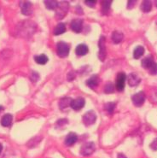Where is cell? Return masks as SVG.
I'll return each instance as SVG.
<instances>
[{
	"mask_svg": "<svg viewBox=\"0 0 157 158\" xmlns=\"http://www.w3.org/2000/svg\"><path fill=\"white\" fill-rule=\"evenodd\" d=\"M36 31V24L31 21H24L16 26V34L21 38H30Z\"/></svg>",
	"mask_w": 157,
	"mask_h": 158,
	"instance_id": "1",
	"label": "cell"
},
{
	"mask_svg": "<svg viewBox=\"0 0 157 158\" xmlns=\"http://www.w3.org/2000/svg\"><path fill=\"white\" fill-rule=\"evenodd\" d=\"M69 45L65 42H58L56 44V52L60 57H66L69 54Z\"/></svg>",
	"mask_w": 157,
	"mask_h": 158,
	"instance_id": "2",
	"label": "cell"
},
{
	"mask_svg": "<svg viewBox=\"0 0 157 158\" xmlns=\"http://www.w3.org/2000/svg\"><path fill=\"white\" fill-rule=\"evenodd\" d=\"M68 10V4L65 1L62 2H59L58 6L56 8V16L58 18V20L62 19L64 17L67 12Z\"/></svg>",
	"mask_w": 157,
	"mask_h": 158,
	"instance_id": "3",
	"label": "cell"
},
{
	"mask_svg": "<svg viewBox=\"0 0 157 158\" xmlns=\"http://www.w3.org/2000/svg\"><path fill=\"white\" fill-rule=\"evenodd\" d=\"M96 146L95 143L93 142H87V143H85L81 149V154L83 156H90L91 155L94 151H95Z\"/></svg>",
	"mask_w": 157,
	"mask_h": 158,
	"instance_id": "4",
	"label": "cell"
},
{
	"mask_svg": "<svg viewBox=\"0 0 157 158\" xmlns=\"http://www.w3.org/2000/svg\"><path fill=\"white\" fill-rule=\"evenodd\" d=\"M96 120H97V115H96L95 112L92 110H90L86 112L85 114L83 115L82 121L85 126H91L95 123Z\"/></svg>",
	"mask_w": 157,
	"mask_h": 158,
	"instance_id": "5",
	"label": "cell"
},
{
	"mask_svg": "<svg viewBox=\"0 0 157 158\" xmlns=\"http://www.w3.org/2000/svg\"><path fill=\"white\" fill-rule=\"evenodd\" d=\"M98 47H99V52H98V57L100 59V61H104L106 58V46H105V37L100 38L98 43Z\"/></svg>",
	"mask_w": 157,
	"mask_h": 158,
	"instance_id": "6",
	"label": "cell"
},
{
	"mask_svg": "<svg viewBox=\"0 0 157 158\" xmlns=\"http://www.w3.org/2000/svg\"><path fill=\"white\" fill-rule=\"evenodd\" d=\"M126 80V76L123 72L119 73L116 77V82H115V87H116L117 91L119 92H122L125 88V82Z\"/></svg>",
	"mask_w": 157,
	"mask_h": 158,
	"instance_id": "7",
	"label": "cell"
},
{
	"mask_svg": "<svg viewBox=\"0 0 157 158\" xmlns=\"http://www.w3.org/2000/svg\"><path fill=\"white\" fill-rule=\"evenodd\" d=\"M132 103H133V104L135 106H142L143 103H144V101H145V94L143 92H138V93H136V94L132 96Z\"/></svg>",
	"mask_w": 157,
	"mask_h": 158,
	"instance_id": "8",
	"label": "cell"
},
{
	"mask_svg": "<svg viewBox=\"0 0 157 158\" xmlns=\"http://www.w3.org/2000/svg\"><path fill=\"white\" fill-rule=\"evenodd\" d=\"M21 10L23 15H30L33 13V5L28 1H22L20 4Z\"/></svg>",
	"mask_w": 157,
	"mask_h": 158,
	"instance_id": "9",
	"label": "cell"
},
{
	"mask_svg": "<svg viewBox=\"0 0 157 158\" xmlns=\"http://www.w3.org/2000/svg\"><path fill=\"white\" fill-rule=\"evenodd\" d=\"M127 81L128 84L130 86L132 87H134V86H137L141 82V79L139 77L138 75L135 73H131L127 76Z\"/></svg>",
	"mask_w": 157,
	"mask_h": 158,
	"instance_id": "10",
	"label": "cell"
},
{
	"mask_svg": "<svg viewBox=\"0 0 157 158\" xmlns=\"http://www.w3.org/2000/svg\"><path fill=\"white\" fill-rule=\"evenodd\" d=\"M85 101L83 98H77L73 99L71 103V108L74 110H81V109L85 106Z\"/></svg>",
	"mask_w": 157,
	"mask_h": 158,
	"instance_id": "11",
	"label": "cell"
},
{
	"mask_svg": "<svg viewBox=\"0 0 157 158\" xmlns=\"http://www.w3.org/2000/svg\"><path fill=\"white\" fill-rule=\"evenodd\" d=\"M82 27H83V21L81 19H74L71 22V28L75 33H81Z\"/></svg>",
	"mask_w": 157,
	"mask_h": 158,
	"instance_id": "12",
	"label": "cell"
},
{
	"mask_svg": "<svg viewBox=\"0 0 157 158\" xmlns=\"http://www.w3.org/2000/svg\"><path fill=\"white\" fill-rule=\"evenodd\" d=\"M77 139H78V136H77L76 133L69 132L67 135L66 139H65V144L68 145V146H71V145H73V143L76 142Z\"/></svg>",
	"mask_w": 157,
	"mask_h": 158,
	"instance_id": "13",
	"label": "cell"
},
{
	"mask_svg": "<svg viewBox=\"0 0 157 158\" xmlns=\"http://www.w3.org/2000/svg\"><path fill=\"white\" fill-rule=\"evenodd\" d=\"M88 47L86 44H79L78 46L75 49V53L76 55L80 56H85L88 53Z\"/></svg>",
	"mask_w": 157,
	"mask_h": 158,
	"instance_id": "14",
	"label": "cell"
},
{
	"mask_svg": "<svg viewBox=\"0 0 157 158\" xmlns=\"http://www.w3.org/2000/svg\"><path fill=\"white\" fill-rule=\"evenodd\" d=\"M86 85L91 89L96 88L99 85V78L97 75H92L87 81H86Z\"/></svg>",
	"mask_w": 157,
	"mask_h": 158,
	"instance_id": "15",
	"label": "cell"
},
{
	"mask_svg": "<svg viewBox=\"0 0 157 158\" xmlns=\"http://www.w3.org/2000/svg\"><path fill=\"white\" fill-rule=\"evenodd\" d=\"M73 100L69 98H64L60 100L59 102V108L61 110H65L68 107L71 106V103H72Z\"/></svg>",
	"mask_w": 157,
	"mask_h": 158,
	"instance_id": "16",
	"label": "cell"
},
{
	"mask_svg": "<svg viewBox=\"0 0 157 158\" xmlns=\"http://www.w3.org/2000/svg\"><path fill=\"white\" fill-rule=\"evenodd\" d=\"M155 63L153 61V58L151 56H146L145 58H143L142 60V66L143 69H149L150 67L152 66V64Z\"/></svg>",
	"mask_w": 157,
	"mask_h": 158,
	"instance_id": "17",
	"label": "cell"
},
{
	"mask_svg": "<svg viewBox=\"0 0 157 158\" xmlns=\"http://www.w3.org/2000/svg\"><path fill=\"white\" fill-rule=\"evenodd\" d=\"M12 120H13V116L10 114H4L1 120V124L4 127H10L12 123Z\"/></svg>",
	"mask_w": 157,
	"mask_h": 158,
	"instance_id": "18",
	"label": "cell"
},
{
	"mask_svg": "<svg viewBox=\"0 0 157 158\" xmlns=\"http://www.w3.org/2000/svg\"><path fill=\"white\" fill-rule=\"evenodd\" d=\"M123 33L119 31H114L112 34V40L114 44H119L121 43L123 40Z\"/></svg>",
	"mask_w": 157,
	"mask_h": 158,
	"instance_id": "19",
	"label": "cell"
},
{
	"mask_svg": "<svg viewBox=\"0 0 157 158\" xmlns=\"http://www.w3.org/2000/svg\"><path fill=\"white\" fill-rule=\"evenodd\" d=\"M66 31V26L64 23H59L56 25V27L54 29V34L55 35H60V34H62V33H65Z\"/></svg>",
	"mask_w": 157,
	"mask_h": 158,
	"instance_id": "20",
	"label": "cell"
},
{
	"mask_svg": "<svg viewBox=\"0 0 157 158\" xmlns=\"http://www.w3.org/2000/svg\"><path fill=\"white\" fill-rule=\"evenodd\" d=\"M143 53H144V48L141 45H139V46L135 48V50L133 52V57L135 59L140 58L143 55Z\"/></svg>",
	"mask_w": 157,
	"mask_h": 158,
	"instance_id": "21",
	"label": "cell"
},
{
	"mask_svg": "<svg viewBox=\"0 0 157 158\" xmlns=\"http://www.w3.org/2000/svg\"><path fill=\"white\" fill-rule=\"evenodd\" d=\"M34 60H35V62L37 63H39V64H41V65H44L45 63L48 62V57L44 54H42V55L39 56H34Z\"/></svg>",
	"mask_w": 157,
	"mask_h": 158,
	"instance_id": "22",
	"label": "cell"
},
{
	"mask_svg": "<svg viewBox=\"0 0 157 158\" xmlns=\"http://www.w3.org/2000/svg\"><path fill=\"white\" fill-rule=\"evenodd\" d=\"M152 9V4L150 1H143L141 4V10L145 13L150 12Z\"/></svg>",
	"mask_w": 157,
	"mask_h": 158,
	"instance_id": "23",
	"label": "cell"
},
{
	"mask_svg": "<svg viewBox=\"0 0 157 158\" xmlns=\"http://www.w3.org/2000/svg\"><path fill=\"white\" fill-rule=\"evenodd\" d=\"M44 4L49 10H56V8L58 6V2L49 0V1H44Z\"/></svg>",
	"mask_w": 157,
	"mask_h": 158,
	"instance_id": "24",
	"label": "cell"
},
{
	"mask_svg": "<svg viewBox=\"0 0 157 158\" xmlns=\"http://www.w3.org/2000/svg\"><path fill=\"white\" fill-rule=\"evenodd\" d=\"M112 2L111 1H103L102 3V11L103 14H107L109 11L110 6Z\"/></svg>",
	"mask_w": 157,
	"mask_h": 158,
	"instance_id": "25",
	"label": "cell"
},
{
	"mask_svg": "<svg viewBox=\"0 0 157 158\" xmlns=\"http://www.w3.org/2000/svg\"><path fill=\"white\" fill-rule=\"evenodd\" d=\"M104 108L109 114H112L113 113L114 110L115 108V103H108L104 105Z\"/></svg>",
	"mask_w": 157,
	"mask_h": 158,
	"instance_id": "26",
	"label": "cell"
},
{
	"mask_svg": "<svg viewBox=\"0 0 157 158\" xmlns=\"http://www.w3.org/2000/svg\"><path fill=\"white\" fill-rule=\"evenodd\" d=\"M114 91V86L112 83H107L104 87V92L105 93H112Z\"/></svg>",
	"mask_w": 157,
	"mask_h": 158,
	"instance_id": "27",
	"label": "cell"
},
{
	"mask_svg": "<svg viewBox=\"0 0 157 158\" xmlns=\"http://www.w3.org/2000/svg\"><path fill=\"white\" fill-rule=\"evenodd\" d=\"M149 71H150V74H152V75H156L157 74V63H154L153 64H152V66L150 67V69H149Z\"/></svg>",
	"mask_w": 157,
	"mask_h": 158,
	"instance_id": "28",
	"label": "cell"
},
{
	"mask_svg": "<svg viewBox=\"0 0 157 158\" xmlns=\"http://www.w3.org/2000/svg\"><path fill=\"white\" fill-rule=\"evenodd\" d=\"M39 74L36 73V72H33L32 74H31V80H32V81H33V82H37V81H39Z\"/></svg>",
	"mask_w": 157,
	"mask_h": 158,
	"instance_id": "29",
	"label": "cell"
},
{
	"mask_svg": "<svg viewBox=\"0 0 157 158\" xmlns=\"http://www.w3.org/2000/svg\"><path fill=\"white\" fill-rule=\"evenodd\" d=\"M150 148L154 151H157V139H155L153 142L150 143Z\"/></svg>",
	"mask_w": 157,
	"mask_h": 158,
	"instance_id": "30",
	"label": "cell"
},
{
	"mask_svg": "<svg viewBox=\"0 0 157 158\" xmlns=\"http://www.w3.org/2000/svg\"><path fill=\"white\" fill-rule=\"evenodd\" d=\"M85 3L91 8H93L96 5V1H85Z\"/></svg>",
	"mask_w": 157,
	"mask_h": 158,
	"instance_id": "31",
	"label": "cell"
},
{
	"mask_svg": "<svg viewBox=\"0 0 157 158\" xmlns=\"http://www.w3.org/2000/svg\"><path fill=\"white\" fill-rule=\"evenodd\" d=\"M136 3H137V1H132V0L128 1V9H132V8L134 7V4H135Z\"/></svg>",
	"mask_w": 157,
	"mask_h": 158,
	"instance_id": "32",
	"label": "cell"
},
{
	"mask_svg": "<svg viewBox=\"0 0 157 158\" xmlns=\"http://www.w3.org/2000/svg\"><path fill=\"white\" fill-rule=\"evenodd\" d=\"M118 158H126V156H123V155H119V157Z\"/></svg>",
	"mask_w": 157,
	"mask_h": 158,
	"instance_id": "33",
	"label": "cell"
},
{
	"mask_svg": "<svg viewBox=\"0 0 157 158\" xmlns=\"http://www.w3.org/2000/svg\"><path fill=\"white\" fill-rule=\"evenodd\" d=\"M2 150H3V145H2V144L0 143V153L2 152Z\"/></svg>",
	"mask_w": 157,
	"mask_h": 158,
	"instance_id": "34",
	"label": "cell"
},
{
	"mask_svg": "<svg viewBox=\"0 0 157 158\" xmlns=\"http://www.w3.org/2000/svg\"><path fill=\"white\" fill-rule=\"evenodd\" d=\"M4 110V108H3V106H0V111H2Z\"/></svg>",
	"mask_w": 157,
	"mask_h": 158,
	"instance_id": "35",
	"label": "cell"
},
{
	"mask_svg": "<svg viewBox=\"0 0 157 158\" xmlns=\"http://www.w3.org/2000/svg\"><path fill=\"white\" fill-rule=\"evenodd\" d=\"M155 4H156V6H157V1H155Z\"/></svg>",
	"mask_w": 157,
	"mask_h": 158,
	"instance_id": "36",
	"label": "cell"
}]
</instances>
